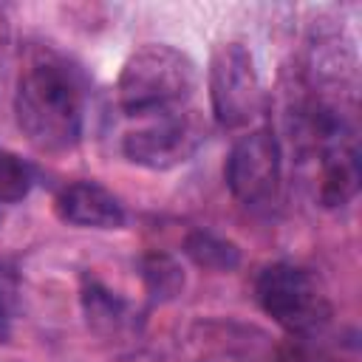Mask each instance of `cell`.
Wrapping results in <instances>:
<instances>
[{
	"label": "cell",
	"mask_w": 362,
	"mask_h": 362,
	"mask_svg": "<svg viewBox=\"0 0 362 362\" xmlns=\"http://www.w3.org/2000/svg\"><path fill=\"white\" fill-rule=\"evenodd\" d=\"M14 113L20 130L45 153L71 150L82 136V88L57 59L34 62L17 82Z\"/></svg>",
	"instance_id": "cell-1"
},
{
	"label": "cell",
	"mask_w": 362,
	"mask_h": 362,
	"mask_svg": "<svg viewBox=\"0 0 362 362\" xmlns=\"http://www.w3.org/2000/svg\"><path fill=\"white\" fill-rule=\"evenodd\" d=\"M198 85V65L189 54L150 42L133 51L119 74V105L130 116H158L178 110Z\"/></svg>",
	"instance_id": "cell-2"
},
{
	"label": "cell",
	"mask_w": 362,
	"mask_h": 362,
	"mask_svg": "<svg viewBox=\"0 0 362 362\" xmlns=\"http://www.w3.org/2000/svg\"><path fill=\"white\" fill-rule=\"evenodd\" d=\"M257 300L263 311L291 334L317 331L331 308L317 280L291 263H272L257 274Z\"/></svg>",
	"instance_id": "cell-3"
},
{
	"label": "cell",
	"mask_w": 362,
	"mask_h": 362,
	"mask_svg": "<svg viewBox=\"0 0 362 362\" xmlns=\"http://www.w3.org/2000/svg\"><path fill=\"white\" fill-rule=\"evenodd\" d=\"M209 99L218 124L246 127L260 113V79L240 42H223L209 57Z\"/></svg>",
	"instance_id": "cell-4"
},
{
	"label": "cell",
	"mask_w": 362,
	"mask_h": 362,
	"mask_svg": "<svg viewBox=\"0 0 362 362\" xmlns=\"http://www.w3.org/2000/svg\"><path fill=\"white\" fill-rule=\"evenodd\" d=\"M204 141V127L192 113H158L156 122L127 130L122 139V153L127 161L147 170H170L192 158Z\"/></svg>",
	"instance_id": "cell-5"
},
{
	"label": "cell",
	"mask_w": 362,
	"mask_h": 362,
	"mask_svg": "<svg viewBox=\"0 0 362 362\" xmlns=\"http://www.w3.org/2000/svg\"><path fill=\"white\" fill-rule=\"evenodd\" d=\"M226 184L240 204H266L280 184V144L269 130H252L235 141L226 158Z\"/></svg>",
	"instance_id": "cell-6"
},
{
	"label": "cell",
	"mask_w": 362,
	"mask_h": 362,
	"mask_svg": "<svg viewBox=\"0 0 362 362\" xmlns=\"http://www.w3.org/2000/svg\"><path fill=\"white\" fill-rule=\"evenodd\" d=\"M54 209L59 221L71 226H82V229H119L124 223V209L119 198L96 181L68 184L57 195Z\"/></svg>",
	"instance_id": "cell-7"
},
{
	"label": "cell",
	"mask_w": 362,
	"mask_h": 362,
	"mask_svg": "<svg viewBox=\"0 0 362 362\" xmlns=\"http://www.w3.org/2000/svg\"><path fill=\"white\" fill-rule=\"evenodd\" d=\"M359 189V158L354 144H342L325 153L320 175V204L334 209L345 206Z\"/></svg>",
	"instance_id": "cell-8"
},
{
	"label": "cell",
	"mask_w": 362,
	"mask_h": 362,
	"mask_svg": "<svg viewBox=\"0 0 362 362\" xmlns=\"http://www.w3.org/2000/svg\"><path fill=\"white\" fill-rule=\"evenodd\" d=\"M139 272L153 303H170L184 291V269L173 255L150 252L141 257Z\"/></svg>",
	"instance_id": "cell-9"
},
{
	"label": "cell",
	"mask_w": 362,
	"mask_h": 362,
	"mask_svg": "<svg viewBox=\"0 0 362 362\" xmlns=\"http://www.w3.org/2000/svg\"><path fill=\"white\" fill-rule=\"evenodd\" d=\"M184 252L195 266L209 269V272H232L240 263L238 243L218 238L212 232H204V229H195L184 238Z\"/></svg>",
	"instance_id": "cell-10"
},
{
	"label": "cell",
	"mask_w": 362,
	"mask_h": 362,
	"mask_svg": "<svg viewBox=\"0 0 362 362\" xmlns=\"http://www.w3.org/2000/svg\"><path fill=\"white\" fill-rule=\"evenodd\" d=\"M82 311L88 317V325H93L96 331H113L124 322L127 305L119 294H113L102 283L88 280L82 288Z\"/></svg>",
	"instance_id": "cell-11"
},
{
	"label": "cell",
	"mask_w": 362,
	"mask_h": 362,
	"mask_svg": "<svg viewBox=\"0 0 362 362\" xmlns=\"http://www.w3.org/2000/svg\"><path fill=\"white\" fill-rule=\"evenodd\" d=\"M34 173L31 167L8 150H0V204H17L31 192Z\"/></svg>",
	"instance_id": "cell-12"
},
{
	"label": "cell",
	"mask_w": 362,
	"mask_h": 362,
	"mask_svg": "<svg viewBox=\"0 0 362 362\" xmlns=\"http://www.w3.org/2000/svg\"><path fill=\"white\" fill-rule=\"evenodd\" d=\"M17 303H20V274H17L14 263L0 257V334L8 331V322H11V314L17 311Z\"/></svg>",
	"instance_id": "cell-13"
}]
</instances>
